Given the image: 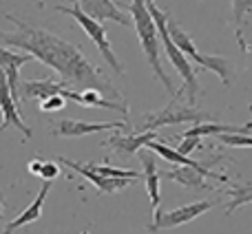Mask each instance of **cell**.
Instances as JSON below:
<instances>
[{
	"label": "cell",
	"mask_w": 252,
	"mask_h": 234,
	"mask_svg": "<svg viewBox=\"0 0 252 234\" xmlns=\"http://www.w3.org/2000/svg\"><path fill=\"white\" fill-rule=\"evenodd\" d=\"M80 9H82L87 16H91L93 20L97 22H106V20H113L122 27H130L133 20L126 11H122L120 4H115L113 0H78Z\"/></svg>",
	"instance_id": "obj_10"
},
{
	"label": "cell",
	"mask_w": 252,
	"mask_h": 234,
	"mask_svg": "<svg viewBox=\"0 0 252 234\" xmlns=\"http://www.w3.org/2000/svg\"><path fill=\"white\" fill-rule=\"evenodd\" d=\"M164 177L170 179V181H177L179 186L188 188V190H192V192L213 190V186H210L206 179H217V177H213V175H206L197 168H190V166H175V168H170ZM219 177H221V175H219ZM221 179H226V175H223ZM221 179H217V181H221Z\"/></svg>",
	"instance_id": "obj_16"
},
{
	"label": "cell",
	"mask_w": 252,
	"mask_h": 234,
	"mask_svg": "<svg viewBox=\"0 0 252 234\" xmlns=\"http://www.w3.org/2000/svg\"><path fill=\"white\" fill-rule=\"evenodd\" d=\"M217 139L223 144V146H232V148H252V135H248V133H244V135L223 133V135H217Z\"/></svg>",
	"instance_id": "obj_24"
},
{
	"label": "cell",
	"mask_w": 252,
	"mask_h": 234,
	"mask_svg": "<svg viewBox=\"0 0 252 234\" xmlns=\"http://www.w3.org/2000/svg\"><path fill=\"white\" fill-rule=\"evenodd\" d=\"M4 214V201H2V197H0V217Z\"/></svg>",
	"instance_id": "obj_29"
},
{
	"label": "cell",
	"mask_w": 252,
	"mask_h": 234,
	"mask_svg": "<svg viewBox=\"0 0 252 234\" xmlns=\"http://www.w3.org/2000/svg\"><path fill=\"white\" fill-rule=\"evenodd\" d=\"M146 7L151 11L153 20H155V27H157V33H159V40H161V47L166 51V58L170 60V64L175 66V71L179 73V78L184 80V87H182V93H186L188 102H195L197 93H199V82H197V71L195 66L188 62V58L175 47V42L170 40L168 35V13H164L159 7H157L153 0H146Z\"/></svg>",
	"instance_id": "obj_3"
},
{
	"label": "cell",
	"mask_w": 252,
	"mask_h": 234,
	"mask_svg": "<svg viewBox=\"0 0 252 234\" xmlns=\"http://www.w3.org/2000/svg\"><path fill=\"white\" fill-rule=\"evenodd\" d=\"M139 161L144 166V181H146V192H148V199H151V210H153V221L161 214L159 205H161V192H159V183L161 177L157 173V166H155V155L148 150L146 146L137 152Z\"/></svg>",
	"instance_id": "obj_11"
},
{
	"label": "cell",
	"mask_w": 252,
	"mask_h": 234,
	"mask_svg": "<svg viewBox=\"0 0 252 234\" xmlns=\"http://www.w3.org/2000/svg\"><path fill=\"white\" fill-rule=\"evenodd\" d=\"M248 109H250V113H252V104H250V106H248Z\"/></svg>",
	"instance_id": "obj_30"
},
{
	"label": "cell",
	"mask_w": 252,
	"mask_h": 234,
	"mask_svg": "<svg viewBox=\"0 0 252 234\" xmlns=\"http://www.w3.org/2000/svg\"><path fill=\"white\" fill-rule=\"evenodd\" d=\"M56 11L66 13V16L73 18V20L80 25V29H82L84 33L93 40V44L97 47L100 56L106 60V64H109L118 75H124V66H122V62L118 60V56H115L113 47H111L109 38H106V29H104V25H102V22H97V20H93L91 16H87V13L80 9L78 2H73V4H58Z\"/></svg>",
	"instance_id": "obj_5"
},
{
	"label": "cell",
	"mask_w": 252,
	"mask_h": 234,
	"mask_svg": "<svg viewBox=\"0 0 252 234\" xmlns=\"http://www.w3.org/2000/svg\"><path fill=\"white\" fill-rule=\"evenodd\" d=\"M204 117H208V113H201V111L192 109V106H175V97H173L164 111L144 115V124L139 126V130L148 133V130H157L175 124H199Z\"/></svg>",
	"instance_id": "obj_6"
},
{
	"label": "cell",
	"mask_w": 252,
	"mask_h": 234,
	"mask_svg": "<svg viewBox=\"0 0 252 234\" xmlns=\"http://www.w3.org/2000/svg\"><path fill=\"white\" fill-rule=\"evenodd\" d=\"M126 9L130 11V20H133V27H135V31H137V38L144 49V56H146L155 78L164 84V88L168 91L170 97H177V91L173 88V82H170V78L166 75L164 66H161V60H159L161 40H159V33H157L155 20H153L151 11H148V7H146V0H130V2L126 4Z\"/></svg>",
	"instance_id": "obj_2"
},
{
	"label": "cell",
	"mask_w": 252,
	"mask_h": 234,
	"mask_svg": "<svg viewBox=\"0 0 252 234\" xmlns=\"http://www.w3.org/2000/svg\"><path fill=\"white\" fill-rule=\"evenodd\" d=\"M153 139H157V130H148V133H139V135L113 133L104 142V146L113 148V152L120 157H130V155H135V152H139L148 142H153Z\"/></svg>",
	"instance_id": "obj_17"
},
{
	"label": "cell",
	"mask_w": 252,
	"mask_h": 234,
	"mask_svg": "<svg viewBox=\"0 0 252 234\" xmlns=\"http://www.w3.org/2000/svg\"><path fill=\"white\" fill-rule=\"evenodd\" d=\"M226 192H228V197H230V201H228V205H226L228 217H230L237 208H241V205L252 201V183H232Z\"/></svg>",
	"instance_id": "obj_22"
},
{
	"label": "cell",
	"mask_w": 252,
	"mask_h": 234,
	"mask_svg": "<svg viewBox=\"0 0 252 234\" xmlns=\"http://www.w3.org/2000/svg\"><path fill=\"white\" fill-rule=\"evenodd\" d=\"M62 97L64 100H71L80 106H87V109H106V111H118L124 117H128V104H118V102H111L102 95L95 88H78V91H71V88H64L62 91Z\"/></svg>",
	"instance_id": "obj_14"
},
{
	"label": "cell",
	"mask_w": 252,
	"mask_h": 234,
	"mask_svg": "<svg viewBox=\"0 0 252 234\" xmlns=\"http://www.w3.org/2000/svg\"><path fill=\"white\" fill-rule=\"evenodd\" d=\"M0 113H2V124H0V133L7 128H16L25 135V139H29L31 135V128L22 121V113L18 109V102L16 97L11 95L9 91V84H7V75L0 71Z\"/></svg>",
	"instance_id": "obj_9"
},
{
	"label": "cell",
	"mask_w": 252,
	"mask_h": 234,
	"mask_svg": "<svg viewBox=\"0 0 252 234\" xmlns=\"http://www.w3.org/2000/svg\"><path fill=\"white\" fill-rule=\"evenodd\" d=\"M168 35H170V40L175 42V47H177L184 56L192 58L201 69L213 71L215 75H219V80L223 82V87H230V80H232L230 62H228L226 58H221V56H206V53H199L197 51V47H195V42H192V38L170 16H168Z\"/></svg>",
	"instance_id": "obj_4"
},
{
	"label": "cell",
	"mask_w": 252,
	"mask_h": 234,
	"mask_svg": "<svg viewBox=\"0 0 252 234\" xmlns=\"http://www.w3.org/2000/svg\"><path fill=\"white\" fill-rule=\"evenodd\" d=\"M146 148L151 152H157V155L161 157V159H166V161H170L173 166H190V168H197V170H201V173H206V175H213V177H217V179H221L219 177V173H213V166L219 161V157H215V159H210L208 164H201V161H195V159H190V157H186V155H182V152H177V150H173V148H168L164 142H159V139H153V142H148L146 144ZM228 181V177L226 179H221V183H226Z\"/></svg>",
	"instance_id": "obj_12"
},
{
	"label": "cell",
	"mask_w": 252,
	"mask_h": 234,
	"mask_svg": "<svg viewBox=\"0 0 252 234\" xmlns=\"http://www.w3.org/2000/svg\"><path fill=\"white\" fill-rule=\"evenodd\" d=\"M199 146H201V137H186V135H184L182 142H179V146L175 148V150L182 152V155H186V157H190Z\"/></svg>",
	"instance_id": "obj_26"
},
{
	"label": "cell",
	"mask_w": 252,
	"mask_h": 234,
	"mask_svg": "<svg viewBox=\"0 0 252 234\" xmlns=\"http://www.w3.org/2000/svg\"><path fill=\"white\" fill-rule=\"evenodd\" d=\"M64 106H66V100L62 95H51L40 102V111H42V113H58V111H62Z\"/></svg>",
	"instance_id": "obj_25"
},
{
	"label": "cell",
	"mask_w": 252,
	"mask_h": 234,
	"mask_svg": "<svg viewBox=\"0 0 252 234\" xmlns=\"http://www.w3.org/2000/svg\"><path fill=\"white\" fill-rule=\"evenodd\" d=\"M40 168H42V159L29 161V173H31V175H40Z\"/></svg>",
	"instance_id": "obj_28"
},
{
	"label": "cell",
	"mask_w": 252,
	"mask_h": 234,
	"mask_svg": "<svg viewBox=\"0 0 252 234\" xmlns=\"http://www.w3.org/2000/svg\"><path fill=\"white\" fill-rule=\"evenodd\" d=\"M7 20L16 25V31H11V33L0 31V44L22 49V53H29L31 58L47 64L49 69H53L60 75V82L66 88L69 87L95 88L106 100L126 104L122 93L109 82L106 75H102V71L93 62H89V58L75 44L66 42L60 35L51 33V31L42 29V27L27 25L20 18L11 16V13H7Z\"/></svg>",
	"instance_id": "obj_1"
},
{
	"label": "cell",
	"mask_w": 252,
	"mask_h": 234,
	"mask_svg": "<svg viewBox=\"0 0 252 234\" xmlns=\"http://www.w3.org/2000/svg\"><path fill=\"white\" fill-rule=\"evenodd\" d=\"M64 84L58 82V80H29V82H22L20 84V91H18V97L20 102H29V100H47L51 95H62L64 91Z\"/></svg>",
	"instance_id": "obj_18"
},
{
	"label": "cell",
	"mask_w": 252,
	"mask_h": 234,
	"mask_svg": "<svg viewBox=\"0 0 252 234\" xmlns=\"http://www.w3.org/2000/svg\"><path fill=\"white\" fill-rule=\"evenodd\" d=\"M29 60H31L29 53H18L0 44V71L7 75L9 91L16 97V102H20V97H18V91H20V69Z\"/></svg>",
	"instance_id": "obj_15"
},
{
	"label": "cell",
	"mask_w": 252,
	"mask_h": 234,
	"mask_svg": "<svg viewBox=\"0 0 252 234\" xmlns=\"http://www.w3.org/2000/svg\"><path fill=\"white\" fill-rule=\"evenodd\" d=\"M89 168L95 170L97 175H104V177H115V179H142L144 175L137 170H128V168H111L106 164H89Z\"/></svg>",
	"instance_id": "obj_23"
},
{
	"label": "cell",
	"mask_w": 252,
	"mask_h": 234,
	"mask_svg": "<svg viewBox=\"0 0 252 234\" xmlns=\"http://www.w3.org/2000/svg\"><path fill=\"white\" fill-rule=\"evenodd\" d=\"M49 190H51V181H44L42 186H40L38 197L31 201V205H27V210L20 214V217H16L11 223H7V228H4L2 234H13L16 230H20V228H25V226H29V223L38 221V219L42 217V205H44V199H47Z\"/></svg>",
	"instance_id": "obj_19"
},
{
	"label": "cell",
	"mask_w": 252,
	"mask_h": 234,
	"mask_svg": "<svg viewBox=\"0 0 252 234\" xmlns=\"http://www.w3.org/2000/svg\"><path fill=\"white\" fill-rule=\"evenodd\" d=\"M215 208V201L206 199V201H195V204H188V205H179L175 210H168V212H161L155 221H151L148 232H157V230H168V228H177L184 226V223H190L195 221L197 217H201L204 212Z\"/></svg>",
	"instance_id": "obj_7"
},
{
	"label": "cell",
	"mask_w": 252,
	"mask_h": 234,
	"mask_svg": "<svg viewBox=\"0 0 252 234\" xmlns=\"http://www.w3.org/2000/svg\"><path fill=\"white\" fill-rule=\"evenodd\" d=\"M252 130V121L244 126H230V124H215V121H208V124H192V128H188L186 137H206V135H210V137H217V135H223V133H237V135H244V133H250Z\"/></svg>",
	"instance_id": "obj_20"
},
{
	"label": "cell",
	"mask_w": 252,
	"mask_h": 234,
	"mask_svg": "<svg viewBox=\"0 0 252 234\" xmlns=\"http://www.w3.org/2000/svg\"><path fill=\"white\" fill-rule=\"evenodd\" d=\"M60 164H64L66 168H71V170H75L78 175L87 177L89 181H91L93 186L102 192V195H113V192H120V190H124L130 181H135V179H115V177L97 175L95 170L89 168V164H78V161H71V159H66V157H60Z\"/></svg>",
	"instance_id": "obj_13"
},
{
	"label": "cell",
	"mask_w": 252,
	"mask_h": 234,
	"mask_svg": "<svg viewBox=\"0 0 252 234\" xmlns=\"http://www.w3.org/2000/svg\"><path fill=\"white\" fill-rule=\"evenodd\" d=\"M128 128V121H80V119H60L53 124L56 137H84L104 130H124Z\"/></svg>",
	"instance_id": "obj_8"
},
{
	"label": "cell",
	"mask_w": 252,
	"mask_h": 234,
	"mask_svg": "<svg viewBox=\"0 0 252 234\" xmlns=\"http://www.w3.org/2000/svg\"><path fill=\"white\" fill-rule=\"evenodd\" d=\"M40 177L44 181H53V179L60 177V166L56 161H42V168H40Z\"/></svg>",
	"instance_id": "obj_27"
},
{
	"label": "cell",
	"mask_w": 252,
	"mask_h": 234,
	"mask_svg": "<svg viewBox=\"0 0 252 234\" xmlns=\"http://www.w3.org/2000/svg\"><path fill=\"white\" fill-rule=\"evenodd\" d=\"M232 2V18H235V29H237V40H239V47L244 53H250V47L246 42L244 35V27L248 22V16L252 11V0H230Z\"/></svg>",
	"instance_id": "obj_21"
}]
</instances>
